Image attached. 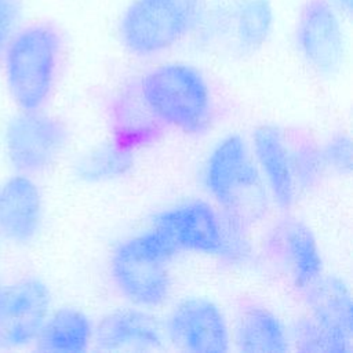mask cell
<instances>
[{
    "instance_id": "6da1fadb",
    "label": "cell",
    "mask_w": 353,
    "mask_h": 353,
    "mask_svg": "<svg viewBox=\"0 0 353 353\" xmlns=\"http://www.w3.org/2000/svg\"><path fill=\"white\" fill-rule=\"evenodd\" d=\"M150 226L161 230L179 252L215 258L230 266L254 259L250 226L204 199H188L157 211Z\"/></svg>"
},
{
    "instance_id": "7a4b0ae2",
    "label": "cell",
    "mask_w": 353,
    "mask_h": 353,
    "mask_svg": "<svg viewBox=\"0 0 353 353\" xmlns=\"http://www.w3.org/2000/svg\"><path fill=\"white\" fill-rule=\"evenodd\" d=\"M138 91L164 128L204 135L214 123V98L205 74L182 61H167L135 79Z\"/></svg>"
},
{
    "instance_id": "3957f363",
    "label": "cell",
    "mask_w": 353,
    "mask_h": 353,
    "mask_svg": "<svg viewBox=\"0 0 353 353\" xmlns=\"http://www.w3.org/2000/svg\"><path fill=\"white\" fill-rule=\"evenodd\" d=\"M201 182L219 210L245 225L266 216L270 197L243 135L229 134L214 145L203 164Z\"/></svg>"
},
{
    "instance_id": "277c9868",
    "label": "cell",
    "mask_w": 353,
    "mask_h": 353,
    "mask_svg": "<svg viewBox=\"0 0 353 353\" xmlns=\"http://www.w3.org/2000/svg\"><path fill=\"white\" fill-rule=\"evenodd\" d=\"M207 0H130L116 22V37L131 57L163 55L197 34Z\"/></svg>"
},
{
    "instance_id": "5b68a950",
    "label": "cell",
    "mask_w": 353,
    "mask_h": 353,
    "mask_svg": "<svg viewBox=\"0 0 353 353\" xmlns=\"http://www.w3.org/2000/svg\"><path fill=\"white\" fill-rule=\"evenodd\" d=\"M178 254L174 243L150 226L114 247L109 258L110 280L130 303L145 309L159 307L171 295L170 263Z\"/></svg>"
},
{
    "instance_id": "8992f818",
    "label": "cell",
    "mask_w": 353,
    "mask_h": 353,
    "mask_svg": "<svg viewBox=\"0 0 353 353\" xmlns=\"http://www.w3.org/2000/svg\"><path fill=\"white\" fill-rule=\"evenodd\" d=\"M63 40L50 23L15 32L4 50V77L19 110H39L48 102L61 65Z\"/></svg>"
},
{
    "instance_id": "52a82bcc",
    "label": "cell",
    "mask_w": 353,
    "mask_h": 353,
    "mask_svg": "<svg viewBox=\"0 0 353 353\" xmlns=\"http://www.w3.org/2000/svg\"><path fill=\"white\" fill-rule=\"evenodd\" d=\"M274 25L272 0H207L194 40L233 57H251L269 43Z\"/></svg>"
},
{
    "instance_id": "ba28073f",
    "label": "cell",
    "mask_w": 353,
    "mask_h": 353,
    "mask_svg": "<svg viewBox=\"0 0 353 353\" xmlns=\"http://www.w3.org/2000/svg\"><path fill=\"white\" fill-rule=\"evenodd\" d=\"M347 18L331 0H305L295 17L292 43L299 59L313 73L331 77L347 55Z\"/></svg>"
},
{
    "instance_id": "9c48e42d",
    "label": "cell",
    "mask_w": 353,
    "mask_h": 353,
    "mask_svg": "<svg viewBox=\"0 0 353 353\" xmlns=\"http://www.w3.org/2000/svg\"><path fill=\"white\" fill-rule=\"evenodd\" d=\"M69 142V130L58 117L39 110H19L6 127V153L12 167L37 175L52 167Z\"/></svg>"
},
{
    "instance_id": "30bf717a",
    "label": "cell",
    "mask_w": 353,
    "mask_h": 353,
    "mask_svg": "<svg viewBox=\"0 0 353 353\" xmlns=\"http://www.w3.org/2000/svg\"><path fill=\"white\" fill-rule=\"evenodd\" d=\"M165 341L192 353H223L230 349L232 331L223 310L210 298L179 301L161 323Z\"/></svg>"
},
{
    "instance_id": "8fae6325",
    "label": "cell",
    "mask_w": 353,
    "mask_h": 353,
    "mask_svg": "<svg viewBox=\"0 0 353 353\" xmlns=\"http://www.w3.org/2000/svg\"><path fill=\"white\" fill-rule=\"evenodd\" d=\"M263 252L301 290L324 273L320 247L302 219L285 215L266 232Z\"/></svg>"
},
{
    "instance_id": "7c38bea8",
    "label": "cell",
    "mask_w": 353,
    "mask_h": 353,
    "mask_svg": "<svg viewBox=\"0 0 353 353\" xmlns=\"http://www.w3.org/2000/svg\"><path fill=\"white\" fill-rule=\"evenodd\" d=\"M51 291L37 277H25L3 288L0 302V345L25 346L36 342L51 309Z\"/></svg>"
},
{
    "instance_id": "4fadbf2b",
    "label": "cell",
    "mask_w": 353,
    "mask_h": 353,
    "mask_svg": "<svg viewBox=\"0 0 353 353\" xmlns=\"http://www.w3.org/2000/svg\"><path fill=\"white\" fill-rule=\"evenodd\" d=\"M165 342L163 325L139 306L114 309L94 324V345L103 352H150Z\"/></svg>"
},
{
    "instance_id": "5bb4252c",
    "label": "cell",
    "mask_w": 353,
    "mask_h": 353,
    "mask_svg": "<svg viewBox=\"0 0 353 353\" xmlns=\"http://www.w3.org/2000/svg\"><path fill=\"white\" fill-rule=\"evenodd\" d=\"M44 216L43 196L32 176L17 174L0 185V236L28 244L39 234Z\"/></svg>"
},
{
    "instance_id": "9a60e30c",
    "label": "cell",
    "mask_w": 353,
    "mask_h": 353,
    "mask_svg": "<svg viewBox=\"0 0 353 353\" xmlns=\"http://www.w3.org/2000/svg\"><path fill=\"white\" fill-rule=\"evenodd\" d=\"M251 152L270 201L287 212L294 205L298 193L291 171L285 132L276 125H261L254 132Z\"/></svg>"
},
{
    "instance_id": "2e32d148",
    "label": "cell",
    "mask_w": 353,
    "mask_h": 353,
    "mask_svg": "<svg viewBox=\"0 0 353 353\" xmlns=\"http://www.w3.org/2000/svg\"><path fill=\"white\" fill-rule=\"evenodd\" d=\"M108 120L110 139L134 152L153 145L165 130L143 102L135 80L110 98Z\"/></svg>"
},
{
    "instance_id": "e0dca14e",
    "label": "cell",
    "mask_w": 353,
    "mask_h": 353,
    "mask_svg": "<svg viewBox=\"0 0 353 353\" xmlns=\"http://www.w3.org/2000/svg\"><path fill=\"white\" fill-rule=\"evenodd\" d=\"M298 291L307 314L339 338L353 342L352 294L343 279L323 273Z\"/></svg>"
},
{
    "instance_id": "ac0fdd59",
    "label": "cell",
    "mask_w": 353,
    "mask_h": 353,
    "mask_svg": "<svg viewBox=\"0 0 353 353\" xmlns=\"http://www.w3.org/2000/svg\"><path fill=\"white\" fill-rule=\"evenodd\" d=\"M232 341L240 352L251 353H283L291 347L288 327L276 312L261 303H248L240 309Z\"/></svg>"
},
{
    "instance_id": "d6986e66",
    "label": "cell",
    "mask_w": 353,
    "mask_h": 353,
    "mask_svg": "<svg viewBox=\"0 0 353 353\" xmlns=\"http://www.w3.org/2000/svg\"><path fill=\"white\" fill-rule=\"evenodd\" d=\"M94 342V323L77 307H59L48 313L36 345L39 350L55 353H81Z\"/></svg>"
},
{
    "instance_id": "ffe728a7",
    "label": "cell",
    "mask_w": 353,
    "mask_h": 353,
    "mask_svg": "<svg viewBox=\"0 0 353 353\" xmlns=\"http://www.w3.org/2000/svg\"><path fill=\"white\" fill-rule=\"evenodd\" d=\"M134 161V150L109 139L83 153L73 164V174L85 183L109 182L124 176L132 168Z\"/></svg>"
},
{
    "instance_id": "44dd1931",
    "label": "cell",
    "mask_w": 353,
    "mask_h": 353,
    "mask_svg": "<svg viewBox=\"0 0 353 353\" xmlns=\"http://www.w3.org/2000/svg\"><path fill=\"white\" fill-rule=\"evenodd\" d=\"M285 138L296 193L317 188L327 172L319 145L309 134L298 130L285 132Z\"/></svg>"
},
{
    "instance_id": "7402d4cb",
    "label": "cell",
    "mask_w": 353,
    "mask_h": 353,
    "mask_svg": "<svg viewBox=\"0 0 353 353\" xmlns=\"http://www.w3.org/2000/svg\"><path fill=\"white\" fill-rule=\"evenodd\" d=\"M288 336L290 343L305 353H350L353 350L352 342L339 338L310 314L295 320L288 328Z\"/></svg>"
},
{
    "instance_id": "603a6c76",
    "label": "cell",
    "mask_w": 353,
    "mask_h": 353,
    "mask_svg": "<svg viewBox=\"0 0 353 353\" xmlns=\"http://www.w3.org/2000/svg\"><path fill=\"white\" fill-rule=\"evenodd\" d=\"M320 154L325 171L338 175H349L352 171V139L347 132L339 131L330 135L321 145Z\"/></svg>"
},
{
    "instance_id": "cb8c5ba5",
    "label": "cell",
    "mask_w": 353,
    "mask_h": 353,
    "mask_svg": "<svg viewBox=\"0 0 353 353\" xmlns=\"http://www.w3.org/2000/svg\"><path fill=\"white\" fill-rule=\"evenodd\" d=\"M21 17L18 0H0V55L17 32Z\"/></svg>"
},
{
    "instance_id": "d4e9b609",
    "label": "cell",
    "mask_w": 353,
    "mask_h": 353,
    "mask_svg": "<svg viewBox=\"0 0 353 353\" xmlns=\"http://www.w3.org/2000/svg\"><path fill=\"white\" fill-rule=\"evenodd\" d=\"M331 1H332L346 17L350 15L353 0H331Z\"/></svg>"
},
{
    "instance_id": "484cf974",
    "label": "cell",
    "mask_w": 353,
    "mask_h": 353,
    "mask_svg": "<svg viewBox=\"0 0 353 353\" xmlns=\"http://www.w3.org/2000/svg\"><path fill=\"white\" fill-rule=\"evenodd\" d=\"M1 295H3V288L0 287V302H1Z\"/></svg>"
}]
</instances>
